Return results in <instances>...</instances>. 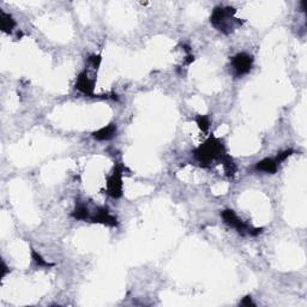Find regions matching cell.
I'll return each mask as SVG.
<instances>
[{
    "mask_svg": "<svg viewBox=\"0 0 307 307\" xmlns=\"http://www.w3.org/2000/svg\"><path fill=\"white\" fill-rule=\"evenodd\" d=\"M118 132V127H116L115 122H111L107 126L101 127L100 130L93 132V137L96 141H110V139L114 138Z\"/></svg>",
    "mask_w": 307,
    "mask_h": 307,
    "instance_id": "obj_8",
    "label": "cell"
},
{
    "mask_svg": "<svg viewBox=\"0 0 307 307\" xmlns=\"http://www.w3.org/2000/svg\"><path fill=\"white\" fill-rule=\"evenodd\" d=\"M0 27L1 30L6 34H11L13 30V28L16 27V21L12 18V16L9 13L1 11V16H0Z\"/></svg>",
    "mask_w": 307,
    "mask_h": 307,
    "instance_id": "obj_10",
    "label": "cell"
},
{
    "mask_svg": "<svg viewBox=\"0 0 307 307\" xmlns=\"http://www.w3.org/2000/svg\"><path fill=\"white\" fill-rule=\"evenodd\" d=\"M196 121L203 132H208L209 127H210V118L208 115H198Z\"/></svg>",
    "mask_w": 307,
    "mask_h": 307,
    "instance_id": "obj_13",
    "label": "cell"
},
{
    "mask_svg": "<svg viewBox=\"0 0 307 307\" xmlns=\"http://www.w3.org/2000/svg\"><path fill=\"white\" fill-rule=\"evenodd\" d=\"M293 153H294V150H293V149L284 150V152H282V153H280V154H278V155H277V156H276V160H277V162L281 164L282 162H283V161H286V160H287V158H288V157H289V156H290V155H292V154H293Z\"/></svg>",
    "mask_w": 307,
    "mask_h": 307,
    "instance_id": "obj_14",
    "label": "cell"
},
{
    "mask_svg": "<svg viewBox=\"0 0 307 307\" xmlns=\"http://www.w3.org/2000/svg\"><path fill=\"white\" fill-rule=\"evenodd\" d=\"M226 155L227 153H226L225 144L222 143L221 139L214 136L209 137L204 143L200 144L193 152L194 158L203 167H210L215 161L222 162Z\"/></svg>",
    "mask_w": 307,
    "mask_h": 307,
    "instance_id": "obj_1",
    "label": "cell"
},
{
    "mask_svg": "<svg viewBox=\"0 0 307 307\" xmlns=\"http://www.w3.org/2000/svg\"><path fill=\"white\" fill-rule=\"evenodd\" d=\"M278 166L280 163L277 162V160L272 157H267L264 160L259 161V162L256 163L255 169L258 172H264V173H269V174H275L277 172Z\"/></svg>",
    "mask_w": 307,
    "mask_h": 307,
    "instance_id": "obj_9",
    "label": "cell"
},
{
    "mask_svg": "<svg viewBox=\"0 0 307 307\" xmlns=\"http://www.w3.org/2000/svg\"><path fill=\"white\" fill-rule=\"evenodd\" d=\"M221 216L226 225L234 228V230L238 231L239 234H241V235H246V234H248V235L256 236L263 231V228H253L251 227L250 225H247L245 221H242L238 215L235 214V211L231 210V209H226V210H223L221 213Z\"/></svg>",
    "mask_w": 307,
    "mask_h": 307,
    "instance_id": "obj_3",
    "label": "cell"
},
{
    "mask_svg": "<svg viewBox=\"0 0 307 307\" xmlns=\"http://www.w3.org/2000/svg\"><path fill=\"white\" fill-rule=\"evenodd\" d=\"M253 57L247 53H238L231 58V68H233L234 76L242 77L247 75L252 70Z\"/></svg>",
    "mask_w": 307,
    "mask_h": 307,
    "instance_id": "obj_5",
    "label": "cell"
},
{
    "mask_svg": "<svg viewBox=\"0 0 307 307\" xmlns=\"http://www.w3.org/2000/svg\"><path fill=\"white\" fill-rule=\"evenodd\" d=\"M71 216L74 219L78 220V221H89V217H90V213H89L88 206L83 203H78L75 208V210L72 211Z\"/></svg>",
    "mask_w": 307,
    "mask_h": 307,
    "instance_id": "obj_11",
    "label": "cell"
},
{
    "mask_svg": "<svg viewBox=\"0 0 307 307\" xmlns=\"http://www.w3.org/2000/svg\"><path fill=\"white\" fill-rule=\"evenodd\" d=\"M89 221L93 223H101V225L110 226V227H116L118 226L116 217L113 216L106 206H100V208L95 209V213L90 215Z\"/></svg>",
    "mask_w": 307,
    "mask_h": 307,
    "instance_id": "obj_6",
    "label": "cell"
},
{
    "mask_svg": "<svg viewBox=\"0 0 307 307\" xmlns=\"http://www.w3.org/2000/svg\"><path fill=\"white\" fill-rule=\"evenodd\" d=\"M124 166L116 164L110 177L107 178V193L112 198H120L122 196V190H124L122 175H124Z\"/></svg>",
    "mask_w": 307,
    "mask_h": 307,
    "instance_id": "obj_4",
    "label": "cell"
},
{
    "mask_svg": "<svg viewBox=\"0 0 307 307\" xmlns=\"http://www.w3.org/2000/svg\"><path fill=\"white\" fill-rule=\"evenodd\" d=\"M32 258H33V261H34V263L38 265V268H51V267H53L52 263H48L47 261H44L42 257L38 255V253L36 252L34 248H32Z\"/></svg>",
    "mask_w": 307,
    "mask_h": 307,
    "instance_id": "obj_12",
    "label": "cell"
},
{
    "mask_svg": "<svg viewBox=\"0 0 307 307\" xmlns=\"http://www.w3.org/2000/svg\"><path fill=\"white\" fill-rule=\"evenodd\" d=\"M236 10L234 7H215L210 16V23L223 34H230L238 26H241L242 22L234 17Z\"/></svg>",
    "mask_w": 307,
    "mask_h": 307,
    "instance_id": "obj_2",
    "label": "cell"
},
{
    "mask_svg": "<svg viewBox=\"0 0 307 307\" xmlns=\"http://www.w3.org/2000/svg\"><path fill=\"white\" fill-rule=\"evenodd\" d=\"M76 86L77 90H79L80 93H83L89 97H96L94 94L95 89V78H91L89 76V72L84 70L83 72H80L79 76L77 77L76 80Z\"/></svg>",
    "mask_w": 307,
    "mask_h": 307,
    "instance_id": "obj_7",
    "label": "cell"
},
{
    "mask_svg": "<svg viewBox=\"0 0 307 307\" xmlns=\"http://www.w3.org/2000/svg\"><path fill=\"white\" fill-rule=\"evenodd\" d=\"M241 305H244V306H255V304L252 303V298L250 297V295H247V297H245L244 299H242V301L241 303Z\"/></svg>",
    "mask_w": 307,
    "mask_h": 307,
    "instance_id": "obj_15",
    "label": "cell"
},
{
    "mask_svg": "<svg viewBox=\"0 0 307 307\" xmlns=\"http://www.w3.org/2000/svg\"><path fill=\"white\" fill-rule=\"evenodd\" d=\"M7 272H10V269L6 267V265H5L4 262H2L1 263V277H5V275H6Z\"/></svg>",
    "mask_w": 307,
    "mask_h": 307,
    "instance_id": "obj_16",
    "label": "cell"
}]
</instances>
